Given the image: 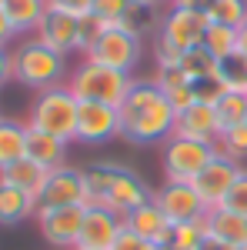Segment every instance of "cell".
Returning <instances> with one entry per match:
<instances>
[{"label": "cell", "mask_w": 247, "mask_h": 250, "mask_svg": "<svg viewBox=\"0 0 247 250\" xmlns=\"http://www.w3.org/2000/svg\"><path fill=\"white\" fill-rule=\"evenodd\" d=\"M120 233H124V217L120 213L107 210V207H87L74 250H114Z\"/></svg>", "instance_id": "5bb4252c"}, {"label": "cell", "mask_w": 247, "mask_h": 250, "mask_svg": "<svg viewBox=\"0 0 247 250\" xmlns=\"http://www.w3.org/2000/svg\"><path fill=\"white\" fill-rule=\"evenodd\" d=\"M164 94H167V100H171V107L177 110V114H184L187 107H194V104H197L194 83H187V80H184V83H174V87H167Z\"/></svg>", "instance_id": "836d02e7"}, {"label": "cell", "mask_w": 247, "mask_h": 250, "mask_svg": "<svg viewBox=\"0 0 247 250\" xmlns=\"http://www.w3.org/2000/svg\"><path fill=\"white\" fill-rule=\"evenodd\" d=\"M37 197L20 187H10V184H0V227H17L23 220L37 217Z\"/></svg>", "instance_id": "ac0fdd59"}, {"label": "cell", "mask_w": 247, "mask_h": 250, "mask_svg": "<svg viewBox=\"0 0 247 250\" xmlns=\"http://www.w3.org/2000/svg\"><path fill=\"white\" fill-rule=\"evenodd\" d=\"M27 130L30 127L14 117H0V170L27 157Z\"/></svg>", "instance_id": "7402d4cb"}, {"label": "cell", "mask_w": 247, "mask_h": 250, "mask_svg": "<svg viewBox=\"0 0 247 250\" xmlns=\"http://www.w3.org/2000/svg\"><path fill=\"white\" fill-rule=\"evenodd\" d=\"M237 250H247V244H244V247H237Z\"/></svg>", "instance_id": "ee69618b"}, {"label": "cell", "mask_w": 247, "mask_h": 250, "mask_svg": "<svg viewBox=\"0 0 247 250\" xmlns=\"http://www.w3.org/2000/svg\"><path fill=\"white\" fill-rule=\"evenodd\" d=\"M180 60H184V54L177 47H171L160 37H154V63H157V70H174V67H180Z\"/></svg>", "instance_id": "1f68e13d"}, {"label": "cell", "mask_w": 247, "mask_h": 250, "mask_svg": "<svg viewBox=\"0 0 247 250\" xmlns=\"http://www.w3.org/2000/svg\"><path fill=\"white\" fill-rule=\"evenodd\" d=\"M214 110H217V120H221V134L230 130V127L247 124V90H224L214 100Z\"/></svg>", "instance_id": "484cf974"}, {"label": "cell", "mask_w": 247, "mask_h": 250, "mask_svg": "<svg viewBox=\"0 0 247 250\" xmlns=\"http://www.w3.org/2000/svg\"><path fill=\"white\" fill-rule=\"evenodd\" d=\"M221 154L217 144L194 140V137L171 134L160 144V167H164V184H194V177Z\"/></svg>", "instance_id": "8992f818"}, {"label": "cell", "mask_w": 247, "mask_h": 250, "mask_svg": "<svg viewBox=\"0 0 247 250\" xmlns=\"http://www.w3.org/2000/svg\"><path fill=\"white\" fill-rule=\"evenodd\" d=\"M237 37H241V30H237V27L210 23L207 34H204V47H207L221 63H230V60H237Z\"/></svg>", "instance_id": "4316f807"}, {"label": "cell", "mask_w": 247, "mask_h": 250, "mask_svg": "<svg viewBox=\"0 0 247 250\" xmlns=\"http://www.w3.org/2000/svg\"><path fill=\"white\" fill-rule=\"evenodd\" d=\"M87 173V190H90V207H107V210L127 217L131 210L144 207L154 200V190L137 170L124 167V164H90L84 167Z\"/></svg>", "instance_id": "7a4b0ae2"}, {"label": "cell", "mask_w": 247, "mask_h": 250, "mask_svg": "<svg viewBox=\"0 0 247 250\" xmlns=\"http://www.w3.org/2000/svg\"><path fill=\"white\" fill-rule=\"evenodd\" d=\"M0 7L10 20V27L17 30V37H27V34L34 37V30L47 14V0H0Z\"/></svg>", "instance_id": "44dd1931"}, {"label": "cell", "mask_w": 247, "mask_h": 250, "mask_svg": "<svg viewBox=\"0 0 247 250\" xmlns=\"http://www.w3.org/2000/svg\"><path fill=\"white\" fill-rule=\"evenodd\" d=\"M114 137H120V114H117V107L80 100V110H77V144L100 147V144H107Z\"/></svg>", "instance_id": "8fae6325"}, {"label": "cell", "mask_w": 247, "mask_h": 250, "mask_svg": "<svg viewBox=\"0 0 247 250\" xmlns=\"http://www.w3.org/2000/svg\"><path fill=\"white\" fill-rule=\"evenodd\" d=\"M137 83L134 74H124V70H114V67H104V63H94V60H80L70 77H67V87L77 100H90V104H107V107H120L131 87Z\"/></svg>", "instance_id": "277c9868"}, {"label": "cell", "mask_w": 247, "mask_h": 250, "mask_svg": "<svg viewBox=\"0 0 247 250\" xmlns=\"http://www.w3.org/2000/svg\"><path fill=\"white\" fill-rule=\"evenodd\" d=\"M154 204L164 210L171 224H190V220H204L207 217V204L197 197L190 184H164L160 190H154Z\"/></svg>", "instance_id": "4fadbf2b"}, {"label": "cell", "mask_w": 247, "mask_h": 250, "mask_svg": "<svg viewBox=\"0 0 247 250\" xmlns=\"http://www.w3.org/2000/svg\"><path fill=\"white\" fill-rule=\"evenodd\" d=\"M84 213H87V207H50V210H37L34 220L50 247L74 250L80 227H84Z\"/></svg>", "instance_id": "30bf717a"}, {"label": "cell", "mask_w": 247, "mask_h": 250, "mask_svg": "<svg viewBox=\"0 0 247 250\" xmlns=\"http://www.w3.org/2000/svg\"><path fill=\"white\" fill-rule=\"evenodd\" d=\"M14 80V54L10 47H0V90Z\"/></svg>", "instance_id": "74e56055"}, {"label": "cell", "mask_w": 247, "mask_h": 250, "mask_svg": "<svg viewBox=\"0 0 247 250\" xmlns=\"http://www.w3.org/2000/svg\"><path fill=\"white\" fill-rule=\"evenodd\" d=\"M180 70L187 74L190 83H197V80H224V77H227V63H221V60L214 57L204 43L184 54V60H180Z\"/></svg>", "instance_id": "cb8c5ba5"}, {"label": "cell", "mask_w": 247, "mask_h": 250, "mask_svg": "<svg viewBox=\"0 0 247 250\" xmlns=\"http://www.w3.org/2000/svg\"><path fill=\"white\" fill-rule=\"evenodd\" d=\"M237 63L247 70V23L241 27V37H237Z\"/></svg>", "instance_id": "b9f144b4"}, {"label": "cell", "mask_w": 247, "mask_h": 250, "mask_svg": "<svg viewBox=\"0 0 247 250\" xmlns=\"http://www.w3.org/2000/svg\"><path fill=\"white\" fill-rule=\"evenodd\" d=\"M117 114H120V137L134 147L164 144L177 124V110L154 80H137L127 100L117 107Z\"/></svg>", "instance_id": "6da1fadb"}, {"label": "cell", "mask_w": 247, "mask_h": 250, "mask_svg": "<svg viewBox=\"0 0 247 250\" xmlns=\"http://www.w3.org/2000/svg\"><path fill=\"white\" fill-rule=\"evenodd\" d=\"M224 207L234 210V213H241V217H247V170L244 167H241V173H237V180H234V187H230Z\"/></svg>", "instance_id": "d6a6232c"}, {"label": "cell", "mask_w": 247, "mask_h": 250, "mask_svg": "<svg viewBox=\"0 0 247 250\" xmlns=\"http://www.w3.org/2000/svg\"><path fill=\"white\" fill-rule=\"evenodd\" d=\"M140 47H144V40L137 37V34H131L120 23H111L104 30V37L94 43V50L87 54V60L104 63V67H114V70H124V74H134L137 63H140Z\"/></svg>", "instance_id": "52a82bcc"}, {"label": "cell", "mask_w": 247, "mask_h": 250, "mask_svg": "<svg viewBox=\"0 0 247 250\" xmlns=\"http://www.w3.org/2000/svg\"><path fill=\"white\" fill-rule=\"evenodd\" d=\"M37 204H40L37 210H50V207H90V190H87L84 167L64 164L57 170H50Z\"/></svg>", "instance_id": "ba28073f"}, {"label": "cell", "mask_w": 247, "mask_h": 250, "mask_svg": "<svg viewBox=\"0 0 247 250\" xmlns=\"http://www.w3.org/2000/svg\"><path fill=\"white\" fill-rule=\"evenodd\" d=\"M14 54V80L30 87V90H50L57 83H67L70 70H67V57L44 47L37 37L20 40L17 47L10 50Z\"/></svg>", "instance_id": "3957f363"}, {"label": "cell", "mask_w": 247, "mask_h": 250, "mask_svg": "<svg viewBox=\"0 0 247 250\" xmlns=\"http://www.w3.org/2000/svg\"><path fill=\"white\" fill-rule=\"evenodd\" d=\"M214 3H217V0H174L171 7H180V10H194V14H204V17H207Z\"/></svg>", "instance_id": "f35d334b"}, {"label": "cell", "mask_w": 247, "mask_h": 250, "mask_svg": "<svg viewBox=\"0 0 247 250\" xmlns=\"http://www.w3.org/2000/svg\"><path fill=\"white\" fill-rule=\"evenodd\" d=\"M124 227L131 233H137L140 240H147V244H171V233H174V224L164 217V210L154 200L127 213L124 217Z\"/></svg>", "instance_id": "2e32d148"}, {"label": "cell", "mask_w": 247, "mask_h": 250, "mask_svg": "<svg viewBox=\"0 0 247 250\" xmlns=\"http://www.w3.org/2000/svg\"><path fill=\"white\" fill-rule=\"evenodd\" d=\"M14 40H17V30L10 27V20L3 14V7H0V47H10Z\"/></svg>", "instance_id": "ab89813d"}, {"label": "cell", "mask_w": 247, "mask_h": 250, "mask_svg": "<svg viewBox=\"0 0 247 250\" xmlns=\"http://www.w3.org/2000/svg\"><path fill=\"white\" fill-rule=\"evenodd\" d=\"M77 20L74 14H64V10H54V7H47V14L40 20V27L34 30V37L44 43V47H50V50H57V54H74L77 50Z\"/></svg>", "instance_id": "9a60e30c"}, {"label": "cell", "mask_w": 247, "mask_h": 250, "mask_svg": "<svg viewBox=\"0 0 247 250\" xmlns=\"http://www.w3.org/2000/svg\"><path fill=\"white\" fill-rule=\"evenodd\" d=\"M67 147H70V144L44 134V130H34V127L27 130V157H30L34 164H40L44 170L64 167V164H67Z\"/></svg>", "instance_id": "d6986e66"}, {"label": "cell", "mask_w": 247, "mask_h": 250, "mask_svg": "<svg viewBox=\"0 0 247 250\" xmlns=\"http://www.w3.org/2000/svg\"><path fill=\"white\" fill-rule=\"evenodd\" d=\"M151 250H174L171 244H151Z\"/></svg>", "instance_id": "7bdbcfd3"}, {"label": "cell", "mask_w": 247, "mask_h": 250, "mask_svg": "<svg viewBox=\"0 0 247 250\" xmlns=\"http://www.w3.org/2000/svg\"><path fill=\"white\" fill-rule=\"evenodd\" d=\"M207 233V224L204 220H190V224H174V233H171V247L174 250H197L201 240Z\"/></svg>", "instance_id": "f546056e"}, {"label": "cell", "mask_w": 247, "mask_h": 250, "mask_svg": "<svg viewBox=\"0 0 247 250\" xmlns=\"http://www.w3.org/2000/svg\"><path fill=\"white\" fill-rule=\"evenodd\" d=\"M204 224H207V233L221 237V240H224V244H230L234 250L247 244V217L227 210V207L210 210L207 217H204Z\"/></svg>", "instance_id": "ffe728a7"}, {"label": "cell", "mask_w": 247, "mask_h": 250, "mask_svg": "<svg viewBox=\"0 0 247 250\" xmlns=\"http://www.w3.org/2000/svg\"><path fill=\"white\" fill-rule=\"evenodd\" d=\"M237 173H241V164H237V160L217 154L204 170L194 177L190 187H194L197 197L207 204V210H217V207H224V200H227V193H230V187H234V180H237Z\"/></svg>", "instance_id": "9c48e42d"}, {"label": "cell", "mask_w": 247, "mask_h": 250, "mask_svg": "<svg viewBox=\"0 0 247 250\" xmlns=\"http://www.w3.org/2000/svg\"><path fill=\"white\" fill-rule=\"evenodd\" d=\"M120 27H127L131 34L144 40L147 34H160V23H164V10H160V3H131V10L124 14V20H117Z\"/></svg>", "instance_id": "d4e9b609"}, {"label": "cell", "mask_w": 247, "mask_h": 250, "mask_svg": "<svg viewBox=\"0 0 247 250\" xmlns=\"http://www.w3.org/2000/svg\"><path fill=\"white\" fill-rule=\"evenodd\" d=\"M160 3H164V0H160ZM167 3H174V0H167Z\"/></svg>", "instance_id": "f6af8a7d"}, {"label": "cell", "mask_w": 247, "mask_h": 250, "mask_svg": "<svg viewBox=\"0 0 247 250\" xmlns=\"http://www.w3.org/2000/svg\"><path fill=\"white\" fill-rule=\"evenodd\" d=\"M114 250H151V244H147V240H140L137 233H131L127 227H124V233L117 237V244H114Z\"/></svg>", "instance_id": "8d00e7d4"}, {"label": "cell", "mask_w": 247, "mask_h": 250, "mask_svg": "<svg viewBox=\"0 0 247 250\" xmlns=\"http://www.w3.org/2000/svg\"><path fill=\"white\" fill-rule=\"evenodd\" d=\"M47 177H50V170H44L40 164L30 160V157H23V160H17V164H10L7 170H0V184H10V187H20V190L40 197Z\"/></svg>", "instance_id": "603a6c76"}, {"label": "cell", "mask_w": 247, "mask_h": 250, "mask_svg": "<svg viewBox=\"0 0 247 250\" xmlns=\"http://www.w3.org/2000/svg\"><path fill=\"white\" fill-rule=\"evenodd\" d=\"M77 110H80V100L70 94L67 83H57L50 90H40L37 100L30 104L27 127L44 130L64 144H77Z\"/></svg>", "instance_id": "5b68a950"}, {"label": "cell", "mask_w": 247, "mask_h": 250, "mask_svg": "<svg viewBox=\"0 0 247 250\" xmlns=\"http://www.w3.org/2000/svg\"><path fill=\"white\" fill-rule=\"evenodd\" d=\"M174 134L194 137V140H207V144H217V137H221V120H217L214 104H194V107H187L184 114H177Z\"/></svg>", "instance_id": "e0dca14e"}, {"label": "cell", "mask_w": 247, "mask_h": 250, "mask_svg": "<svg viewBox=\"0 0 247 250\" xmlns=\"http://www.w3.org/2000/svg\"><path fill=\"white\" fill-rule=\"evenodd\" d=\"M197 250H234L230 244H224L221 237H214V233H204V240H201V247Z\"/></svg>", "instance_id": "60d3db41"}, {"label": "cell", "mask_w": 247, "mask_h": 250, "mask_svg": "<svg viewBox=\"0 0 247 250\" xmlns=\"http://www.w3.org/2000/svg\"><path fill=\"white\" fill-rule=\"evenodd\" d=\"M210 20L204 14H194V10H180V7H171L164 14V23H160V34L157 37L167 40L171 47H177L180 54H187L194 47L204 43V34H207Z\"/></svg>", "instance_id": "7c38bea8"}, {"label": "cell", "mask_w": 247, "mask_h": 250, "mask_svg": "<svg viewBox=\"0 0 247 250\" xmlns=\"http://www.w3.org/2000/svg\"><path fill=\"white\" fill-rule=\"evenodd\" d=\"M107 27H111V23H107L104 17H97V14H87V17L77 20V54L87 57V54L94 50V43L104 37Z\"/></svg>", "instance_id": "f1b7e54d"}, {"label": "cell", "mask_w": 247, "mask_h": 250, "mask_svg": "<svg viewBox=\"0 0 247 250\" xmlns=\"http://www.w3.org/2000/svg\"><path fill=\"white\" fill-rule=\"evenodd\" d=\"M127 10H131V0H94V14H97V17H104L107 23L124 20Z\"/></svg>", "instance_id": "e575fe53"}, {"label": "cell", "mask_w": 247, "mask_h": 250, "mask_svg": "<svg viewBox=\"0 0 247 250\" xmlns=\"http://www.w3.org/2000/svg\"><path fill=\"white\" fill-rule=\"evenodd\" d=\"M210 23H224V27H244L247 23V0H217L207 14Z\"/></svg>", "instance_id": "83f0119b"}, {"label": "cell", "mask_w": 247, "mask_h": 250, "mask_svg": "<svg viewBox=\"0 0 247 250\" xmlns=\"http://www.w3.org/2000/svg\"><path fill=\"white\" fill-rule=\"evenodd\" d=\"M217 150L224 157H230V160H244L247 157V124H241V127H230V130H224V134L217 137Z\"/></svg>", "instance_id": "4dcf8cb0"}, {"label": "cell", "mask_w": 247, "mask_h": 250, "mask_svg": "<svg viewBox=\"0 0 247 250\" xmlns=\"http://www.w3.org/2000/svg\"><path fill=\"white\" fill-rule=\"evenodd\" d=\"M47 7L64 10V14H74V17H87V14H94V0H47Z\"/></svg>", "instance_id": "d590c367"}]
</instances>
